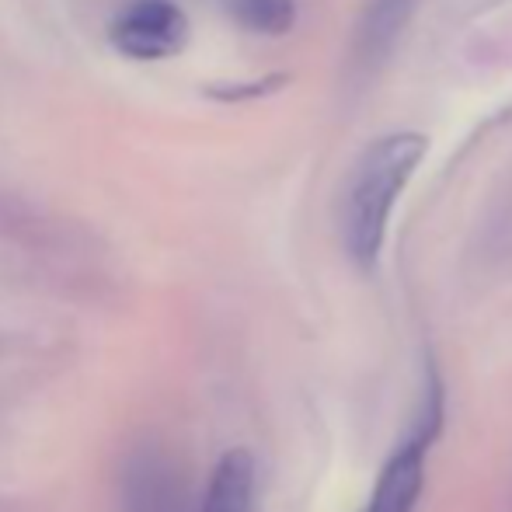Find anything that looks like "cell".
I'll use <instances>...</instances> for the list:
<instances>
[{"instance_id":"1","label":"cell","mask_w":512,"mask_h":512,"mask_svg":"<svg viewBox=\"0 0 512 512\" xmlns=\"http://www.w3.org/2000/svg\"><path fill=\"white\" fill-rule=\"evenodd\" d=\"M429 154L422 133H387L359 154L342 196V241L359 269H373L384 251L391 213Z\"/></svg>"},{"instance_id":"2","label":"cell","mask_w":512,"mask_h":512,"mask_svg":"<svg viewBox=\"0 0 512 512\" xmlns=\"http://www.w3.org/2000/svg\"><path fill=\"white\" fill-rule=\"evenodd\" d=\"M108 42L136 63H161L189 46V18L175 0H126L108 21Z\"/></svg>"},{"instance_id":"3","label":"cell","mask_w":512,"mask_h":512,"mask_svg":"<svg viewBox=\"0 0 512 512\" xmlns=\"http://www.w3.org/2000/svg\"><path fill=\"white\" fill-rule=\"evenodd\" d=\"M443 425V384L439 377H429V394H425L418 425L408 432V439L391 453L373 488V499L363 512H411L422 495L425 481V450L436 439Z\"/></svg>"},{"instance_id":"4","label":"cell","mask_w":512,"mask_h":512,"mask_svg":"<svg viewBox=\"0 0 512 512\" xmlns=\"http://www.w3.org/2000/svg\"><path fill=\"white\" fill-rule=\"evenodd\" d=\"M122 512H192L189 481L178 460L157 443H136L119 464ZM199 512V509H196Z\"/></svg>"},{"instance_id":"5","label":"cell","mask_w":512,"mask_h":512,"mask_svg":"<svg viewBox=\"0 0 512 512\" xmlns=\"http://www.w3.org/2000/svg\"><path fill=\"white\" fill-rule=\"evenodd\" d=\"M422 0H366L356 28H352V67L356 74H377L405 39L411 18Z\"/></svg>"},{"instance_id":"6","label":"cell","mask_w":512,"mask_h":512,"mask_svg":"<svg viewBox=\"0 0 512 512\" xmlns=\"http://www.w3.org/2000/svg\"><path fill=\"white\" fill-rule=\"evenodd\" d=\"M258 495V464L251 450L234 446L216 460L209 485L199 502V512H255Z\"/></svg>"},{"instance_id":"7","label":"cell","mask_w":512,"mask_h":512,"mask_svg":"<svg viewBox=\"0 0 512 512\" xmlns=\"http://www.w3.org/2000/svg\"><path fill=\"white\" fill-rule=\"evenodd\" d=\"M227 11L244 32L279 39L297 25V0H227Z\"/></svg>"},{"instance_id":"8","label":"cell","mask_w":512,"mask_h":512,"mask_svg":"<svg viewBox=\"0 0 512 512\" xmlns=\"http://www.w3.org/2000/svg\"><path fill=\"white\" fill-rule=\"evenodd\" d=\"M279 84H286V77H265V81H258V84H213L206 95L216 98V102H241V98L269 95V91H276Z\"/></svg>"}]
</instances>
